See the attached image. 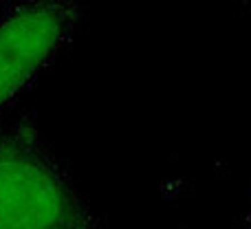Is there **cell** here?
Instances as JSON below:
<instances>
[{
  "instance_id": "1",
  "label": "cell",
  "mask_w": 251,
  "mask_h": 229,
  "mask_svg": "<svg viewBox=\"0 0 251 229\" xmlns=\"http://www.w3.org/2000/svg\"><path fill=\"white\" fill-rule=\"evenodd\" d=\"M95 216L33 113L0 115V229H64Z\"/></svg>"
},
{
  "instance_id": "2",
  "label": "cell",
  "mask_w": 251,
  "mask_h": 229,
  "mask_svg": "<svg viewBox=\"0 0 251 229\" xmlns=\"http://www.w3.org/2000/svg\"><path fill=\"white\" fill-rule=\"evenodd\" d=\"M84 18L86 0H11L0 9V115L60 60Z\"/></svg>"
},
{
  "instance_id": "3",
  "label": "cell",
  "mask_w": 251,
  "mask_h": 229,
  "mask_svg": "<svg viewBox=\"0 0 251 229\" xmlns=\"http://www.w3.org/2000/svg\"><path fill=\"white\" fill-rule=\"evenodd\" d=\"M64 229H101V223H100V216L91 218L86 223H79V225H73V227H64Z\"/></svg>"
},
{
  "instance_id": "4",
  "label": "cell",
  "mask_w": 251,
  "mask_h": 229,
  "mask_svg": "<svg viewBox=\"0 0 251 229\" xmlns=\"http://www.w3.org/2000/svg\"><path fill=\"white\" fill-rule=\"evenodd\" d=\"M243 227H245V229H251V199H249L247 212H245V218H243Z\"/></svg>"
}]
</instances>
